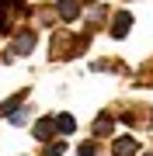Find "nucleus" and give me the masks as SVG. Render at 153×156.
I'll use <instances>...</instances> for the list:
<instances>
[{
	"label": "nucleus",
	"instance_id": "1",
	"mask_svg": "<svg viewBox=\"0 0 153 156\" xmlns=\"http://www.w3.org/2000/svg\"><path fill=\"white\" fill-rule=\"evenodd\" d=\"M31 49H35V31H21L11 42V56H28Z\"/></svg>",
	"mask_w": 153,
	"mask_h": 156
},
{
	"label": "nucleus",
	"instance_id": "2",
	"mask_svg": "<svg viewBox=\"0 0 153 156\" xmlns=\"http://www.w3.org/2000/svg\"><path fill=\"white\" fill-rule=\"evenodd\" d=\"M129 28H132V14L129 11H118V14L111 17V35H115V38H125Z\"/></svg>",
	"mask_w": 153,
	"mask_h": 156
},
{
	"label": "nucleus",
	"instance_id": "3",
	"mask_svg": "<svg viewBox=\"0 0 153 156\" xmlns=\"http://www.w3.org/2000/svg\"><path fill=\"white\" fill-rule=\"evenodd\" d=\"M136 153H139V146H136L132 135H118L115 146H111V156H136Z\"/></svg>",
	"mask_w": 153,
	"mask_h": 156
},
{
	"label": "nucleus",
	"instance_id": "4",
	"mask_svg": "<svg viewBox=\"0 0 153 156\" xmlns=\"http://www.w3.org/2000/svg\"><path fill=\"white\" fill-rule=\"evenodd\" d=\"M31 132H35V139H38V142H49L52 132H56V125H52V118H42V122H35Z\"/></svg>",
	"mask_w": 153,
	"mask_h": 156
},
{
	"label": "nucleus",
	"instance_id": "5",
	"mask_svg": "<svg viewBox=\"0 0 153 156\" xmlns=\"http://www.w3.org/2000/svg\"><path fill=\"white\" fill-rule=\"evenodd\" d=\"M56 11H59L63 21H73V17L80 14V0H59V7H56Z\"/></svg>",
	"mask_w": 153,
	"mask_h": 156
},
{
	"label": "nucleus",
	"instance_id": "6",
	"mask_svg": "<svg viewBox=\"0 0 153 156\" xmlns=\"http://www.w3.org/2000/svg\"><path fill=\"white\" fill-rule=\"evenodd\" d=\"M52 125H56V132H63V135H70V132L77 128L73 115H56V118H52Z\"/></svg>",
	"mask_w": 153,
	"mask_h": 156
},
{
	"label": "nucleus",
	"instance_id": "7",
	"mask_svg": "<svg viewBox=\"0 0 153 156\" xmlns=\"http://www.w3.org/2000/svg\"><path fill=\"white\" fill-rule=\"evenodd\" d=\"M21 101H24V90H21V94H14L11 101H4V104H0V115H7V118H11V115H14V108L21 104Z\"/></svg>",
	"mask_w": 153,
	"mask_h": 156
},
{
	"label": "nucleus",
	"instance_id": "8",
	"mask_svg": "<svg viewBox=\"0 0 153 156\" xmlns=\"http://www.w3.org/2000/svg\"><path fill=\"white\" fill-rule=\"evenodd\" d=\"M111 128H115V122H111V118H108V115H101V118H97V122H94V135H108V132H111Z\"/></svg>",
	"mask_w": 153,
	"mask_h": 156
},
{
	"label": "nucleus",
	"instance_id": "9",
	"mask_svg": "<svg viewBox=\"0 0 153 156\" xmlns=\"http://www.w3.org/2000/svg\"><path fill=\"white\" fill-rule=\"evenodd\" d=\"M77 153H80V156H97V142H84Z\"/></svg>",
	"mask_w": 153,
	"mask_h": 156
},
{
	"label": "nucleus",
	"instance_id": "10",
	"mask_svg": "<svg viewBox=\"0 0 153 156\" xmlns=\"http://www.w3.org/2000/svg\"><path fill=\"white\" fill-rule=\"evenodd\" d=\"M63 149H66L63 142H52V146H49V156H63Z\"/></svg>",
	"mask_w": 153,
	"mask_h": 156
},
{
	"label": "nucleus",
	"instance_id": "11",
	"mask_svg": "<svg viewBox=\"0 0 153 156\" xmlns=\"http://www.w3.org/2000/svg\"><path fill=\"white\" fill-rule=\"evenodd\" d=\"M87 4H97V0H87Z\"/></svg>",
	"mask_w": 153,
	"mask_h": 156
},
{
	"label": "nucleus",
	"instance_id": "12",
	"mask_svg": "<svg viewBox=\"0 0 153 156\" xmlns=\"http://www.w3.org/2000/svg\"><path fill=\"white\" fill-rule=\"evenodd\" d=\"M146 156H153V153H146Z\"/></svg>",
	"mask_w": 153,
	"mask_h": 156
}]
</instances>
